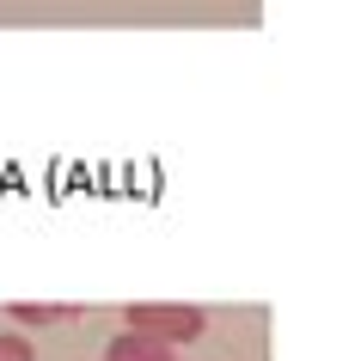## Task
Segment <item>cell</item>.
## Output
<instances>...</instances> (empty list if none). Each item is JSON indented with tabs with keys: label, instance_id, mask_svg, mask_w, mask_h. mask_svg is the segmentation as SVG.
Wrapping results in <instances>:
<instances>
[{
	"label": "cell",
	"instance_id": "4",
	"mask_svg": "<svg viewBox=\"0 0 361 361\" xmlns=\"http://www.w3.org/2000/svg\"><path fill=\"white\" fill-rule=\"evenodd\" d=\"M0 361H37V355H31V343H25V337L6 331V337H0Z\"/></svg>",
	"mask_w": 361,
	"mask_h": 361
},
{
	"label": "cell",
	"instance_id": "2",
	"mask_svg": "<svg viewBox=\"0 0 361 361\" xmlns=\"http://www.w3.org/2000/svg\"><path fill=\"white\" fill-rule=\"evenodd\" d=\"M104 361H178V355H171V343L147 337V331H123V337H111Z\"/></svg>",
	"mask_w": 361,
	"mask_h": 361
},
{
	"label": "cell",
	"instance_id": "3",
	"mask_svg": "<svg viewBox=\"0 0 361 361\" xmlns=\"http://www.w3.org/2000/svg\"><path fill=\"white\" fill-rule=\"evenodd\" d=\"M6 312H13V324H56V319H68L74 306H56V300H43V306H25V300H13Z\"/></svg>",
	"mask_w": 361,
	"mask_h": 361
},
{
	"label": "cell",
	"instance_id": "1",
	"mask_svg": "<svg viewBox=\"0 0 361 361\" xmlns=\"http://www.w3.org/2000/svg\"><path fill=\"white\" fill-rule=\"evenodd\" d=\"M129 331H147V337H159V343H196L202 337V324H209V312L202 306H184V300H135L129 312Z\"/></svg>",
	"mask_w": 361,
	"mask_h": 361
}]
</instances>
